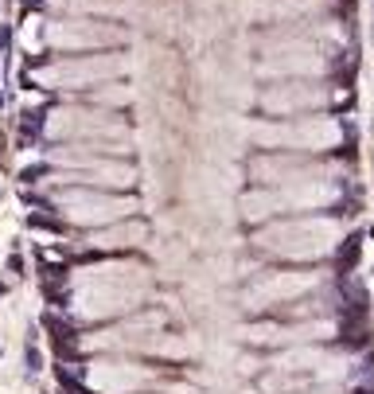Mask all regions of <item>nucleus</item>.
<instances>
[{
  "instance_id": "1",
  "label": "nucleus",
  "mask_w": 374,
  "mask_h": 394,
  "mask_svg": "<svg viewBox=\"0 0 374 394\" xmlns=\"http://www.w3.org/2000/svg\"><path fill=\"white\" fill-rule=\"evenodd\" d=\"M58 4H70V8H113V0H58Z\"/></svg>"
}]
</instances>
